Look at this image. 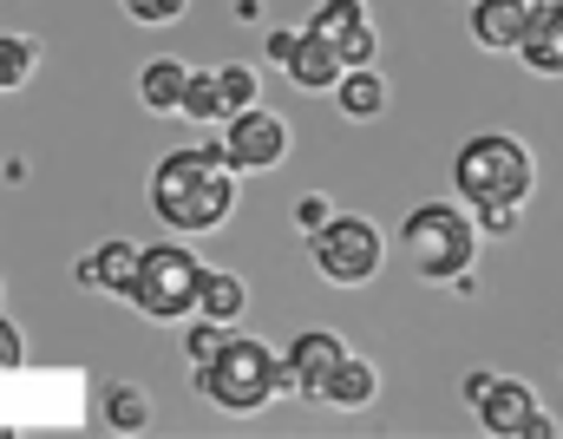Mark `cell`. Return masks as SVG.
I'll list each match as a JSON object with an SVG mask.
<instances>
[{"instance_id":"cell-1","label":"cell","mask_w":563,"mask_h":439,"mask_svg":"<svg viewBox=\"0 0 563 439\" xmlns=\"http://www.w3.org/2000/svg\"><path fill=\"white\" fill-rule=\"evenodd\" d=\"M151 210L170 230H217L236 210V157L217 151H170L151 177Z\"/></svg>"},{"instance_id":"cell-2","label":"cell","mask_w":563,"mask_h":439,"mask_svg":"<svg viewBox=\"0 0 563 439\" xmlns=\"http://www.w3.org/2000/svg\"><path fill=\"white\" fill-rule=\"evenodd\" d=\"M459 190L472 210H485L492 223H505L525 197H531V151L505 132H485V139H465L459 164H452Z\"/></svg>"},{"instance_id":"cell-3","label":"cell","mask_w":563,"mask_h":439,"mask_svg":"<svg viewBox=\"0 0 563 439\" xmlns=\"http://www.w3.org/2000/svg\"><path fill=\"white\" fill-rule=\"evenodd\" d=\"M197 381H203V394H210L217 407H230V414H256L282 381H288V361H282L269 341L230 334V348H223L210 367H197Z\"/></svg>"},{"instance_id":"cell-4","label":"cell","mask_w":563,"mask_h":439,"mask_svg":"<svg viewBox=\"0 0 563 439\" xmlns=\"http://www.w3.org/2000/svg\"><path fill=\"white\" fill-rule=\"evenodd\" d=\"M400 243H407L413 270H420V276H432V283L459 276V270L472 263V250H478V237H472L465 210H452V204H420V210L407 217Z\"/></svg>"},{"instance_id":"cell-5","label":"cell","mask_w":563,"mask_h":439,"mask_svg":"<svg viewBox=\"0 0 563 439\" xmlns=\"http://www.w3.org/2000/svg\"><path fill=\"white\" fill-rule=\"evenodd\" d=\"M203 276H210V270H203L184 243H151L132 301H139L144 315H157V321H177V315L203 308Z\"/></svg>"},{"instance_id":"cell-6","label":"cell","mask_w":563,"mask_h":439,"mask_svg":"<svg viewBox=\"0 0 563 439\" xmlns=\"http://www.w3.org/2000/svg\"><path fill=\"white\" fill-rule=\"evenodd\" d=\"M308 250H314V270H321L328 283H367V276L380 270V230L361 223V217H334V223H321Z\"/></svg>"},{"instance_id":"cell-7","label":"cell","mask_w":563,"mask_h":439,"mask_svg":"<svg viewBox=\"0 0 563 439\" xmlns=\"http://www.w3.org/2000/svg\"><path fill=\"white\" fill-rule=\"evenodd\" d=\"M465 394L478 400V420H485L492 433L551 439V414H538V400H531V387H525V381H485V374H472V381H465Z\"/></svg>"},{"instance_id":"cell-8","label":"cell","mask_w":563,"mask_h":439,"mask_svg":"<svg viewBox=\"0 0 563 439\" xmlns=\"http://www.w3.org/2000/svg\"><path fill=\"white\" fill-rule=\"evenodd\" d=\"M256 106V73L250 66H217V73H190L184 112L190 119H236Z\"/></svg>"},{"instance_id":"cell-9","label":"cell","mask_w":563,"mask_h":439,"mask_svg":"<svg viewBox=\"0 0 563 439\" xmlns=\"http://www.w3.org/2000/svg\"><path fill=\"white\" fill-rule=\"evenodd\" d=\"M223 151L236 157V171H269V164H282L288 157V125H282L276 112H236L230 119V139H223Z\"/></svg>"},{"instance_id":"cell-10","label":"cell","mask_w":563,"mask_h":439,"mask_svg":"<svg viewBox=\"0 0 563 439\" xmlns=\"http://www.w3.org/2000/svg\"><path fill=\"white\" fill-rule=\"evenodd\" d=\"M288 66V79L301 86V92H334L341 86V73H347V59H341V46L328 40V33H295V53L282 59Z\"/></svg>"},{"instance_id":"cell-11","label":"cell","mask_w":563,"mask_h":439,"mask_svg":"<svg viewBox=\"0 0 563 439\" xmlns=\"http://www.w3.org/2000/svg\"><path fill=\"white\" fill-rule=\"evenodd\" d=\"M341 361H347V341H341V334H321V328H314V334H301V341L288 348V381H295V387H301V394L314 400V394L328 387V374H334Z\"/></svg>"},{"instance_id":"cell-12","label":"cell","mask_w":563,"mask_h":439,"mask_svg":"<svg viewBox=\"0 0 563 439\" xmlns=\"http://www.w3.org/2000/svg\"><path fill=\"white\" fill-rule=\"evenodd\" d=\"M531 7L538 0H478L472 7V40L492 46V53H518L525 26H531Z\"/></svg>"},{"instance_id":"cell-13","label":"cell","mask_w":563,"mask_h":439,"mask_svg":"<svg viewBox=\"0 0 563 439\" xmlns=\"http://www.w3.org/2000/svg\"><path fill=\"white\" fill-rule=\"evenodd\" d=\"M139 276H144L139 243H99L79 263V283H92V289H106V295H139Z\"/></svg>"},{"instance_id":"cell-14","label":"cell","mask_w":563,"mask_h":439,"mask_svg":"<svg viewBox=\"0 0 563 439\" xmlns=\"http://www.w3.org/2000/svg\"><path fill=\"white\" fill-rule=\"evenodd\" d=\"M525 66L531 73H563V7H531V26H525Z\"/></svg>"},{"instance_id":"cell-15","label":"cell","mask_w":563,"mask_h":439,"mask_svg":"<svg viewBox=\"0 0 563 439\" xmlns=\"http://www.w3.org/2000/svg\"><path fill=\"white\" fill-rule=\"evenodd\" d=\"M139 86H144V106H151V112H184V92H190V66H177V59H151Z\"/></svg>"},{"instance_id":"cell-16","label":"cell","mask_w":563,"mask_h":439,"mask_svg":"<svg viewBox=\"0 0 563 439\" xmlns=\"http://www.w3.org/2000/svg\"><path fill=\"white\" fill-rule=\"evenodd\" d=\"M334 99H341V112L374 119V112L387 106V79H380L374 66H347V73H341V86H334Z\"/></svg>"},{"instance_id":"cell-17","label":"cell","mask_w":563,"mask_h":439,"mask_svg":"<svg viewBox=\"0 0 563 439\" xmlns=\"http://www.w3.org/2000/svg\"><path fill=\"white\" fill-rule=\"evenodd\" d=\"M314 400H321V407H367V400H374V367L347 354V361L328 374V387H321Z\"/></svg>"},{"instance_id":"cell-18","label":"cell","mask_w":563,"mask_h":439,"mask_svg":"<svg viewBox=\"0 0 563 439\" xmlns=\"http://www.w3.org/2000/svg\"><path fill=\"white\" fill-rule=\"evenodd\" d=\"M367 26V7L361 0H321V13H314V33H328L334 46L347 40V33H361Z\"/></svg>"},{"instance_id":"cell-19","label":"cell","mask_w":563,"mask_h":439,"mask_svg":"<svg viewBox=\"0 0 563 439\" xmlns=\"http://www.w3.org/2000/svg\"><path fill=\"white\" fill-rule=\"evenodd\" d=\"M33 66H40V46L20 33H0V86H26Z\"/></svg>"},{"instance_id":"cell-20","label":"cell","mask_w":563,"mask_h":439,"mask_svg":"<svg viewBox=\"0 0 563 439\" xmlns=\"http://www.w3.org/2000/svg\"><path fill=\"white\" fill-rule=\"evenodd\" d=\"M203 315L236 321V315H243V283H236V276H203Z\"/></svg>"},{"instance_id":"cell-21","label":"cell","mask_w":563,"mask_h":439,"mask_svg":"<svg viewBox=\"0 0 563 439\" xmlns=\"http://www.w3.org/2000/svg\"><path fill=\"white\" fill-rule=\"evenodd\" d=\"M223 348H230V334H223V321L210 315V321H203V328L190 334V361H197V367H210V361H217Z\"/></svg>"},{"instance_id":"cell-22","label":"cell","mask_w":563,"mask_h":439,"mask_svg":"<svg viewBox=\"0 0 563 439\" xmlns=\"http://www.w3.org/2000/svg\"><path fill=\"white\" fill-rule=\"evenodd\" d=\"M106 400H112V407H106V414H112V427H144V394H139V387H112Z\"/></svg>"},{"instance_id":"cell-23","label":"cell","mask_w":563,"mask_h":439,"mask_svg":"<svg viewBox=\"0 0 563 439\" xmlns=\"http://www.w3.org/2000/svg\"><path fill=\"white\" fill-rule=\"evenodd\" d=\"M184 7H190V0H125V13H132V20H151V26H157V20H177Z\"/></svg>"},{"instance_id":"cell-24","label":"cell","mask_w":563,"mask_h":439,"mask_svg":"<svg viewBox=\"0 0 563 439\" xmlns=\"http://www.w3.org/2000/svg\"><path fill=\"white\" fill-rule=\"evenodd\" d=\"M341 59H347V66H367V59H374V26L347 33V40H341Z\"/></svg>"},{"instance_id":"cell-25","label":"cell","mask_w":563,"mask_h":439,"mask_svg":"<svg viewBox=\"0 0 563 439\" xmlns=\"http://www.w3.org/2000/svg\"><path fill=\"white\" fill-rule=\"evenodd\" d=\"M0 367H20V328L0 321Z\"/></svg>"},{"instance_id":"cell-26","label":"cell","mask_w":563,"mask_h":439,"mask_svg":"<svg viewBox=\"0 0 563 439\" xmlns=\"http://www.w3.org/2000/svg\"><path fill=\"white\" fill-rule=\"evenodd\" d=\"M288 53H295V33H269V59H276V66H282Z\"/></svg>"},{"instance_id":"cell-27","label":"cell","mask_w":563,"mask_h":439,"mask_svg":"<svg viewBox=\"0 0 563 439\" xmlns=\"http://www.w3.org/2000/svg\"><path fill=\"white\" fill-rule=\"evenodd\" d=\"M544 7H563V0H544Z\"/></svg>"}]
</instances>
